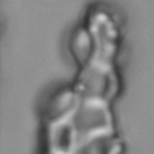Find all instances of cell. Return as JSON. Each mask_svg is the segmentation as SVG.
I'll use <instances>...</instances> for the list:
<instances>
[{"mask_svg":"<svg viewBox=\"0 0 154 154\" xmlns=\"http://www.w3.org/2000/svg\"><path fill=\"white\" fill-rule=\"evenodd\" d=\"M122 149V142L114 131H108L82 140L72 154H120Z\"/></svg>","mask_w":154,"mask_h":154,"instance_id":"obj_1","label":"cell"}]
</instances>
